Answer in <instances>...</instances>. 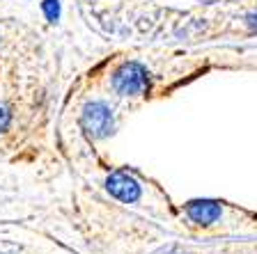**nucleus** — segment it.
I'll list each match as a JSON object with an SVG mask.
<instances>
[{
	"label": "nucleus",
	"instance_id": "f257e3e1",
	"mask_svg": "<svg viewBox=\"0 0 257 254\" xmlns=\"http://www.w3.org/2000/svg\"><path fill=\"white\" fill-rule=\"evenodd\" d=\"M19 62L0 64V160L28 163V151L44 140L48 92L37 78L21 74Z\"/></svg>",
	"mask_w": 257,
	"mask_h": 254
},
{
	"label": "nucleus",
	"instance_id": "f03ea898",
	"mask_svg": "<svg viewBox=\"0 0 257 254\" xmlns=\"http://www.w3.org/2000/svg\"><path fill=\"white\" fill-rule=\"evenodd\" d=\"M103 190L122 204H156V199L170 201V197L161 190L159 183H152L138 169L124 167V165L108 169V174L103 176Z\"/></svg>",
	"mask_w": 257,
	"mask_h": 254
},
{
	"label": "nucleus",
	"instance_id": "39448f33",
	"mask_svg": "<svg viewBox=\"0 0 257 254\" xmlns=\"http://www.w3.org/2000/svg\"><path fill=\"white\" fill-rule=\"evenodd\" d=\"M80 128H83V133L92 142L110 138L115 133V128H117L115 108L108 101H101V99L87 101L85 106L80 108Z\"/></svg>",
	"mask_w": 257,
	"mask_h": 254
},
{
	"label": "nucleus",
	"instance_id": "7ed1b4c3",
	"mask_svg": "<svg viewBox=\"0 0 257 254\" xmlns=\"http://www.w3.org/2000/svg\"><path fill=\"white\" fill-rule=\"evenodd\" d=\"M39 46V35L16 19H0V64L19 62V51L35 55Z\"/></svg>",
	"mask_w": 257,
	"mask_h": 254
},
{
	"label": "nucleus",
	"instance_id": "20e7f679",
	"mask_svg": "<svg viewBox=\"0 0 257 254\" xmlns=\"http://www.w3.org/2000/svg\"><path fill=\"white\" fill-rule=\"evenodd\" d=\"M110 90L117 99H138L150 90V71L136 60L117 64L110 74Z\"/></svg>",
	"mask_w": 257,
	"mask_h": 254
}]
</instances>
